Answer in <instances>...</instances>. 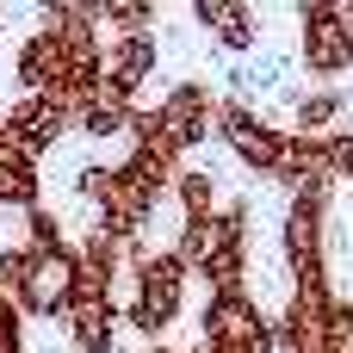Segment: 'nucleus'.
<instances>
[{"mask_svg":"<svg viewBox=\"0 0 353 353\" xmlns=\"http://www.w3.org/2000/svg\"><path fill=\"white\" fill-rule=\"evenodd\" d=\"M137 353H186V347H168V341H149V347H137Z\"/></svg>","mask_w":353,"mask_h":353,"instance_id":"16","label":"nucleus"},{"mask_svg":"<svg viewBox=\"0 0 353 353\" xmlns=\"http://www.w3.org/2000/svg\"><path fill=\"white\" fill-rule=\"evenodd\" d=\"M186 19L205 43H217L230 56H248V50L267 43V12L248 6V0H199V6H186Z\"/></svg>","mask_w":353,"mask_h":353,"instance_id":"11","label":"nucleus"},{"mask_svg":"<svg viewBox=\"0 0 353 353\" xmlns=\"http://www.w3.org/2000/svg\"><path fill=\"white\" fill-rule=\"evenodd\" d=\"M0 37H6V19H0Z\"/></svg>","mask_w":353,"mask_h":353,"instance_id":"18","label":"nucleus"},{"mask_svg":"<svg viewBox=\"0 0 353 353\" xmlns=\"http://www.w3.org/2000/svg\"><path fill=\"white\" fill-rule=\"evenodd\" d=\"M0 118H6V143L19 149V155H31L37 168L74 137V124H68V112H62V99H37V93H19L12 105H0Z\"/></svg>","mask_w":353,"mask_h":353,"instance_id":"8","label":"nucleus"},{"mask_svg":"<svg viewBox=\"0 0 353 353\" xmlns=\"http://www.w3.org/2000/svg\"><path fill=\"white\" fill-rule=\"evenodd\" d=\"M347 93H335V87H310V93H298L292 99V124H285V137H310V143H329V137H341L347 130Z\"/></svg>","mask_w":353,"mask_h":353,"instance_id":"14","label":"nucleus"},{"mask_svg":"<svg viewBox=\"0 0 353 353\" xmlns=\"http://www.w3.org/2000/svg\"><path fill=\"white\" fill-rule=\"evenodd\" d=\"M161 68V43L155 31H137V37H99V87L124 105H137V93L155 81Z\"/></svg>","mask_w":353,"mask_h":353,"instance_id":"10","label":"nucleus"},{"mask_svg":"<svg viewBox=\"0 0 353 353\" xmlns=\"http://www.w3.org/2000/svg\"><path fill=\"white\" fill-rule=\"evenodd\" d=\"M298 19V68L310 81H341L353 68V0H310L292 12Z\"/></svg>","mask_w":353,"mask_h":353,"instance_id":"3","label":"nucleus"},{"mask_svg":"<svg viewBox=\"0 0 353 353\" xmlns=\"http://www.w3.org/2000/svg\"><path fill=\"white\" fill-rule=\"evenodd\" d=\"M223 87H236V105H254V99H298L304 87H298V62L285 56V50H273V43H261V50H248V56H236V68L223 74Z\"/></svg>","mask_w":353,"mask_h":353,"instance_id":"12","label":"nucleus"},{"mask_svg":"<svg viewBox=\"0 0 353 353\" xmlns=\"http://www.w3.org/2000/svg\"><path fill=\"white\" fill-rule=\"evenodd\" d=\"M56 323H62V335H68L74 353H118V329H124L118 298H112V285H99L81 267H74V292H68V304H62Z\"/></svg>","mask_w":353,"mask_h":353,"instance_id":"5","label":"nucleus"},{"mask_svg":"<svg viewBox=\"0 0 353 353\" xmlns=\"http://www.w3.org/2000/svg\"><path fill=\"white\" fill-rule=\"evenodd\" d=\"M329 292H292L285 310L273 316V353H316L323 347V323H329Z\"/></svg>","mask_w":353,"mask_h":353,"instance_id":"13","label":"nucleus"},{"mask_svg":"<svg viewBox=\"0 0 353 353\" xmlns=\"http://www.w3.org/2000/svg\"><path fill=\"white\" fill-rule=\"evenodd\" d=\"M199 341L236 353H273V323L261 316V304L248 292H211L199 310Z\"/></svg>","mask_w":353,"mask_h":353,"instance_id":"7","label":"nucleus"},{"mask_svg":"<svg viewBox=\"0 0 353 353\" xmlns=\"http://www.w3.org/2000/svg\"><path fill=\"white\" fill-rule=\"evenodd\" d=\"M149 118H155V130L174 143V155L186 161L192 149H205V143L217 137V87H205V81H174V87L149 105Z\"/></svg>","mask_w":353,"mask_h":353,"instance_id":"6","label":"nucleus"},{"mask_svg":"<svg viewBox=\"0 0 353 353\" xmlns=\"http://www.w3.org/2000/svg\"><path fill=\"white\" fill-rule=\"evenodd\" d=\"M74 292V248H25V285H19V316L56 323Z\"/></svg>","mask_w":353,"mask_h":353,"instance_id":"9","label":"nucleus"},{"mask_svg":"<svg viewBox=\"0 0 353 353\" xmlns=\"http://www.w3.org/2000/svg\"><path fill=\"white\" fill-rule=\"evenodd\" d=\"M186 353H236V347H211V341H199V347H186Z\"/></svg>","mask_w":353,"mask_h":353,"instance_id":"17","label":"nucleus"},{"mask_svg":"<svg viewBox=\"0 0 353 353\" xmlns=\"http://www.w3.org/2000/svg\"><path fill=\"white\" fill-rule=\"evenodd\" d=\"M31 205H43V168L12 143H0V211H31Z\"/></svg>","mask_w":353,"mask_h":353,"instance_id":"15","label":"nucleus"},{"mask_svg":"<svg viewBox=\"0 0 353 353\" xmlns=\"http://www.w3.org/2000/svg\"><path fill=\"white\" fill-rule=\"evenodd\" d=\"M217 143L230 149L236 168H248L254 180H273L279 161H285V143H292V137H285L267 112L236 105V99H217Z\"/></svg>","mask_w":353,"mask_h":353,"instance_id":"4","label":"nucleus"},{"mask_svg":"<svg viewBox=\"0 0 353 353\" xmlns=\"http://www.w3.org/2000/svg\"><path fill=\"white\" fill-rule=\"evenodd\" d=\"M180 267L211 292H242V273H248V217H242V199L211 211V217H192L180 223V242H174Z\"/></svg>","mask_w":353,"mask_h":353,"instance_id":"1","label":"nucleus"},{"mask_svg":"<svg viewBox=\"0 0 353 353\" xmlns=\"http://www.w3.org/2000/svg\"><path fill=\"white\" fill-rule=\"evenodd\" d=\"M124 285H130V304H118V316H124L137 335L161 341V335L180 323V310H186V285H192V273L180 267V254H149V261L130 267Z\"/></svg>","mask_w":353,"mask_h":353,"instance_id":"2","label":"nucleus"}]
</instances>
